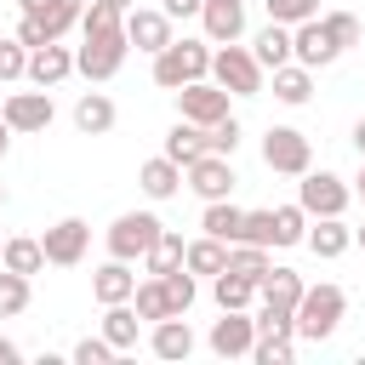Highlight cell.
<instances>
[{"label":"cell","instance_id":"cell-20","mask_svg":"<svg viewBox=\"0 0 365 365\" xmlns=\"http://www.w3.org/2000/svg\"><path fill=\"white\" fill-rule=\"evenodd\" d=\"M91 297L108 308V302H131L137 297V274H131V262L125 257H108L97 274H91Z\"/></svg>","mask_w":365,"mask_h":365},{"label":"cell","instance_id":"cell-27","mask_svg":"<svg viewBox=\"0 0 365 365\" xmlns=\"http://www.w3.org/2000/svg\"><path fill=\"white\" fill-rule=\"evenodd\" d=\"M0 268H11V274H40L46 268V245L40 240H29V234H6V245H0Z\"/></svg>","mask_w":365,"mask_h":365},{"label":"cell","instance_id":"cell-14","mask_svg":"<svg viewBox=\"0 0 365 365\" xmlns=\"http://www.w3.org/2000/svg\"><path fill=\"white\" fill-rule=\"evenodd\" d=\"M125 40L154 57V51H165L177 34H171V17H165L160 6H131V11H125Z\"/></svg>","mask_w":365,"mask_h":365},{"label":"cell","instance_id":"cell-9","mask_svg":"<svg viewBox=\"0 0 365 365\" xmlns=\"http://www.w3.org/2000/svg\"><path fill=\"white\" fill-rule=\"evenodd\" d=\"M40 245H46V262H51V268H74V262H86V251H91V222L63 217V222H51V228L40 234Z\"/></svg>","mask_w":365,"mask_h":365},{"label":"cell","instance_id":"cell-24","mask_svg":"<svg viewBox=\"0 0 365 365\" xmlns=\"http://www.w3.org/2000/svg\"><path fill=\"white\" fill-rule=\"evenodd\" d=\"M268 80H274V97H279V103H285V108H302V103H308V97H314V68H302V63H297V57H291V63H285V68H274V74H268Z\"/></svg>","mask_w":365,"mask_h":365},{"label":"cell","instance_id":"cell-16","mask_svg":"<svg viewBox=\"0 0 365 365\" xmlns=\"http://www.w3.org/2000/svg\"><path fill=\"white\" fill-rule=\"evenodd\" d=\"M68 74H74V51H68L63 40H46V46L29 51V74H23V80H34V86L51 91V86H63Z\"/></svg>","mask_w":365,"mask_h":365},{"label":"cell","instance_id":"cell-36","mask_svg":"<svg viewBox=\"0 0 365 365\" xmlns=\"http://www.w3.org/2000/svg\"><path fill=\"white\" fill-rule=\"evenodd\" d=\"M29 302H34V291H29V274H11V268H0V319H17Z\"/></svg>","mask_w":365,"mask_h":365},{"label":"cell","instance_id":"cell-30","mask_svg":"<svg viewBox=\"0 0 365 365\" xmlns=\"http://www.w3.org/2000/svg\"><path fill=\"white\" fill-rule=\"evenodd\" d=\"M182 262H188V274H205V279H217V274L228 268V245H222V240H211V234H200V240H188Z\"/></svg>","mask_w":365,"mask_h":365},{"label":"cell","instance_id":"cell-2","mask_svg":"<svg viewBox=\"0 0 365 365\" xmlns=\"http://www.w3.org/2000/svg\"><path fill=\"white\" fill-rule=\"evenodd\" d=\"M342 314H348V291L331 285V279H319V285H308L302 302H297V336H302V342H325V336H336Z\"/></svg>","mask_w":365,"mask_h":365},{"label":"cell","instance_id":"cell-48","mask_svg":"<svg viewBox=\"0 0 365 365\" xmlns=\"http://www.w3.org/2000/svg\"><path fill=\"white\" fill-rule=\"evenodd\" d=\"M97 6H108V11H120V17H125V11L137 6V0H97Z\"/></svg>","mask_w":365,"mask_h":365},{"label":"cell","instance_id":"cell-42","mask_svg":"<svg viewBox=\"0 0 365 365\" xmlns=\"http://www.w3.org/2000/svg\"><path fill=\"white\" fill-rule=\"evenodd\" d=\"M325 29H331V40L348 51V46H359V17L354 11H325Z\"/></svg>","mask_w":365,"mask_h":365},{"label":"cell","instance_id":"cell-29","mask_svg":"<svg viewBox=\"0 0 365 365\" xmlns=\"http://www.w3.org/2000/svg\"><path fill=\"white\" fill-rule=\"evenodd\" d=\"M251 51H257V63H262L268 74H274V68H285V63H291V29H285V23H268V29H257Z\"/></svg>","mask_w":365,"mask_h":365},{"label":"cell","instance_id":"cell-53","mask_svg":"<svg viewBox=\"0 0 365 365\" xmlns=\"http://www.w3.org/2000/svg\"><path fill=\"white\" fill-rule=\"evenodd\" d=\"M0 205H6V188H0Z\"/></svg>","mask_w":365,"mask_h":365},{"label":"cell","instance_id":"cell-23","mask_svg":"<svg viewBox=\"0 0 365 365\" xmlns=\"http://www.w3.org/2000/svg\"><path fill=\"white\" fill-rule=\"evenodd\" d=\"M314 257H325V262H336L348 245H354V228L342 222V217H314V228H308V240H302Z\"/></svg>","mask_w":365,"mask_h":365},{"label":"cell","instance_id":"cell-50","mask_svg":"<svg viewBox=\"0 0 365 365\" xmlns=\"http://www.w3.org/2000/svg\"><path fill=\"white\" fill-rule=\"evenodd\" d=\"M354 200L365 205V160H359V177H354Z\"/></svg>","mask_w":365,"mask_h":365},{"label":"cell","instance_id":"cell-32","mask_svg":"<svg viewBox=\"0 0 365 365\" xmlns=\"http://www.w3.org/2000/svg\"><path fill=\"white\" fill-rule=\"evenodd\" d=\"M182 251H188V240H182L177 228H165V234L154 240V251L143 257V274H171V268H182Z\"/></svg>","mask_w":365,"mask_h":365},{"label":"cell","instance_id":"cell-40","mask_svg":"<svg viewBox=\"0 0 365 365\" xmlns=\"http://www.w3.org/2000/svg\"><path fill=\"white\" fill-rule=\"evenodd\" d=\"M291 354H297V336H257V348H251L257 365H291Z\"/></svg>","mask_w":365,"mask_h":365},{"label":"cell","instance_id":"cell-17","mask_svg":"<svg viewBox=\"0 0 365 365\" xmlns=\"http://www.w3.org/2000/svg\"><path fill=\"white\" fill-rule=\"evenodd\" d=\"M148 348H154V359H165V365H182V359L194 354V331H188V319H182V314H165V319H154V331H148Z\"/></svg>","mask_w":365,"mask_h":365},{"label":"cell","instance_id":"cell-5","mask_svg":"<svg viewBox=\"0 0 365 365\" xmlns=\"http://www.w3.org/2000/svg\"><path fill=\"white\" fill-rule=\"evenodd\" d=\"M165 234V222L154 217V211H120L114 222H108V234H103V245H108V257H125V262H143L148 251H154V240Z\"/></svg>","mask_w":365,"mask_h":365},{"label":"cell","instance_id":"cell-18","mask_svg":"<svg viewBox=\"0 0 365 365\" xmlns=\"http://www.w3.org/2000/svg\"><path fill=\"white\" fill-rule=\"evenodd\" d=\"M200 23H205V40L211 46L245 40V0H205L200 6Z\"/></svg>","mask_w":365,"mask_h":365},{"label":"cell","instance_id":"cell-43","mask_svg":"<svg viewBox=\"0 0 365 365\" xmlns=\"http://www.w3.org/2000/svg\"><path fill=\"white\" fill-rule=\"evenodd\" d=\"M240 240H251V245H268L274 251V211H245V234Z\"/></svg>","mask_w":365,"mask_h":365},{"label":"cell","instance_id":"cell-37","mask_svg":"<svg viewBox=\"0 0 365 365\" xmlns=\"http://www.w3.org/2000/svg\"><path fill=\"white\" fill-rule=\"evenodd\" d=\"M262 11H268V23H285V29H297V23L319 17V0H262Z\"/></svg>","mask_w":365,"mask_h":365},{"label":"cell","instance_id":"cell-39","mask_svg":"<svg viewBox=\"0 0 365 365\" xmlns=\"http://www.w3.org/2000/svg\"><path fill=\"white\" fill-rule=\"evenodd\" d=\"M160 279H165V297H171V308H177V314H188V308H194V297H200V291H194V274H188V262H182V268H171V274H160Z\"/></svg>","mask_w":365,"mask_h":365},{"label":"cell","instance_id":"cell-11","mask_svg":"<svg viewBox=\"0 0 365 365\" xmlns=\"http://www.w3.org/2000/svg\"><path fill=\"white\" fill-rule=\"evenodd\" d=\"M234 182V154H200L194 165H182V188H194L200 200H228Z\"/></svg>","mask_w":365,"mask_h":365},{"label":"cell","instance_id":"cell-51","mask_svg":"<svg viewBox=\"0 0 365 365\" xmlns=\"http://www.w3.org/2000/svg\"><path fill=\"white\" fill-rule=\"evenodd\" d=\"M354 148H359V160H365V120L354 125Z\"/></svg>","mask_w":365,"mask_h":365},{"label":"cell","instance_id":"cell-25","mask_svg":"<svg viewBox=\"0 0 365 365\" xmlns=\"http://www.w3.org/2000/svg\"><path fill=\"white\" fill-rule=\"evenodd\" d=\"M114 120H120V108H114V97H103V91H86V97L74 103V125H80L86 137L114 131Z\"/></svg>","mask_w":365,"mask_h":365},{"label":"cell","instance_id":"cell-47","mask_svg":"<svg viewBox=\"0 0 365 365\" xmlns=\"http://www.w3.org/2000/svg\"><path fill=\"white\" fill-rule=\"evenodd\" d=\"M17 359H23V348H17L11 336H0V365H17Z\"/></svg>","mask_w":365,"mask_h":365},{"label":"cell","instance_id":"cell-33","mask_svg":"<svg viewBox=\"0 0 365 365\" xmlns=\"http://www.w3.org/2000/svg\"><path fill=\"white\" fill-rule=\"evenodd\" d=\"M131 308L154 325V319H165V314H177L171 308V297H165V279L160 274H148V279H137V297H131Z\"/></svg>","mask_w":365,"mask_h":365},{"label":"cell","instance_id":"cell-1","mask_svg":"<svg viewBox=\"0 0 365 365\" xmlns=\"http://www.w3.org/2000/svg\"><path fill=\"white\" fill-rule=\"evenodd\" d=\"M131 40H125V23H80V46H74V74L86 80H114L120 63H125Z\"/></svg>","mask_w":365,"mask_h":365},{"label":"cell","instance_id":"cell-6","mask_svg":"<svg viewBox=\"0 0 365 365\" xmlns=\"http://www.w3.org/2000/svg\"><path fill=\"white\" fill-rule=\"evenodd\" d=\"M262 165L279 171V177H302L314 165V143L297 131V125H268L262 131Z\"/></svg>","mask_w":365,"mask_h":365},{"label":"cell","instance_id":"cell-54","mask_svg":"<svg viewBox=\"0 0 365 365\" xmlns=\"http://www.w3.org/2000/svg\"><path fill=\"white\" fill-rule=\"evenodd\" d=\"M0 245H6V234H0Z\"/></svg>","mask_w":365,"mask_h":365},{"label":"cell","instance_id":"cell-3","mask_svg":"<svg viewBox=\"0 0 365 365\" xmlns=\"http://www.w3.org/2000/svg\"><path fill=\"white\" fill-rule=\"evenodd\" d=\"M211 80H217L222 91H234V97H262L268 68L257 63V51H251V46L228 40V46H217V51H211Z\"/></svg>","mask_w":365,"mask_h":365},{"label":"cell","instance_id":"cell-46","mask_svg":"<svg viewBox=\"0 0 365 365\" xmlns=\"http://www.w3.org/2000/svg\"><path fill=\"white\" fill-rule=\"evenodd\" d=\"M17 40L34 51V46H46V29H40V23H29V17H17Z\"/></svg>","mask_w":365,"mask_h":365},{"label":"cell","instance_id":"cell-15","mask_svg":"<svg viewBox=\"0 0 365 365\" xmlns=\"http://www.w3.org/2000/svg\"><path fill=\"white\" fill-rule=\"evenodd\" d=\"M17 6H23L29 23L46 29V40H63V34L80 29V17H86V0H17Z\"/></svg>","mask_w":365,"mask_h":365},{"label":"cell","instance_id":"cell-31","mask_svg":"<svg viewBox=\"0 0 365 365\" xmlns=\"http://www.w3.org/2000/svg\"><path fill=\"white\" fill-rule=\"evenodd\" d=\"M211 297H217V308H251V302H257V279L222 268V274L211 279Z\"/></svg>","mask_w":365,"mask_h":365},{"label":"cell","instance_id":"cell-45","mask_svg":"<svg viewBox=\"0 0 365 365\" xmlns=\"http://www.w3.org/2000/svg\"><path fill=\"white\" fill-rule=\"evenodd\" d=\"M200 6H205V0H160V11H165L171 23H177V17H200Z\"/></svg>","mask_w":365,"mask_h":365},{"label":"cell","instance_id":"cell-7","mask_svg":"<svg viewBox=\"0 0 365 365\" xmlns=\"http://www.w3.org/2000/svg\"><path fill=\"white\" fill-rule=\"evenodd\" d=\"M348 200H354V188L336 177V171H302L297 177V205L308 211V217H342L348 211Z\"/></svg>","mask_w":365,"mask_h":365},{"label":"cell","instance_id":"cell-12","mask_svg":"<svg viewBox=\"0 0 365 365\" xmlns=\"http://www.w3.org/2000/svg\"><path fill=\"white\" fill-rule=\"evenodd\" d=\"M291 57H297L302 68H331V63L342 57V46L331 40L325 17H308V23H297V29H291Z\"/></svg>","mask_w":365,"mask_h":365},{"label":"cell","instance_id":"cell-19","mask_svg":"<svg viewBox=\"0 0 365 365\" xmlns=\"http://www.w3.org/2000/svg\"><path fill=\"white\" fill-rule=\"evenodd\" d=\"M302 274L297 268H268L262 279H257V302L262 308H279V314H297V302H302Z\"/></svg>","mask_w":365,"mask_h":365},{"label":"cell","instance_id":"cell-41","mask_svg":"<svg viewBox=\"0 0 365 365\" xmlns=\"http://www.w3.org/2000/svg\"><path fill=\"white\" fill-rule=\"evenodd\" d=\"M29 74V46L11 34V40H0V80H23Z\"/></svg>","mask_w":365,"mask_h":365},{"label":"cell","instance_id":"cell-21","mask_svg":"<svg viewBox=\"0 0 365 365\" xmlns=\"http://www.w3.org/2000/svg\"><path fill=\"white\" fill-rule=\"evenodd\" d=\"M160 154H171L177 165H194L200 154H211V125H194V120L177 114V125L165 131V148H160Z\"/></svg>","mask_w":365,"mask_h":365},{"label":"cell","instance_id":"cell-4","mask_svg":"<svg viewBox=\"0 0 365 365\" xmlns=\"http://www.w3.org/2000/svg\"><path fill=\"white\" fill-rule=\"evenodd\" d=\"M211 74V40H171L165 51H154V86L182 91L188 80Z\"/></svg>","mask_w":365,"mask_h":365},{"label":"cell","instance_id":"cell-13","mask_svg":"<svg viewBox=\"0 0 365 365\" xmlns=\"http://www.w3.org/2000/svg\"><path fill=\"white\" fill-rule=\"evenodd\" d=\"M0 114H6V125L11 131H46L51 120H57V108H51V91L46 86H34V91H11L6 103H0Z\"/></svg>","mask_w":365,"mask_h":365},{"label":"cell","instance_id":"cell-28","mask_svg":"<svg viewBox=\"0 0 365 365\" xmlns=\"http://www.w3.org/2000/svg\"><path fill=\"white\" fill-rule=\"evenodd\" d=\"M137 325H143V314H137L131 302H108V308H103V325H97V331H103V336H108V342H114L120 354H131V348H137Z\"/></svg>","mask_w":365,"mask_h":365},{"label":"cell","instance_id":"cell-8","mask_svg":"<svg viewBox=\"0 0 365 365\" xmlns=\"http://www.w3.org/2000/svg\"><path fill=\"white\" fill-rule=\"evenodd\" d=\"M205 348H211L217 359H251V348H257V314H245V308H222V319L211 325Z\"/></svg>","mask_w":365,"mask_h":365},{"label":"cell","instance_id":"cell-22","mask_svg":"<svg viewBox=\"0 0 365 365\" xmlns=\"http://www.w3.org/2000/svg\"><path fill=\"white\" fill-rule=\"evenodd\" d=\"M137 188H143L148 200H171V194L182 188V165H177L171 154H154V160L137 165Z\"/></svg>","mask_w":365,"mask_h":365},{"label":"cell","instance_id":"cell-26","mask_svg":"<svg viewBox=\"0 0 365 365\" xmlns=\"http://www.w3.org/2000/svg\"><path fill=\"white\" fill-rule=\"evenodd\" d=\"M200 228H205L211 240L234 245V240L245 234V211H240V205H228V200H205V211H200Z\"/></svg>","mask_w":365,"mask_h":365},{"label":"cell","instance_id":"cell-49","mask_svg":"<svg viewBox=\"0 0 365 365\" xmlns=\"http://www.w3.org/2000/svg\"><path fill=\"white\" fill-rule=\"evenodd\" d=\"M6 148H11V125H6V114H0V160H6Z\"/></svg>","mask_w":365,"mask_h":365},{"label":"cell","instance_id":"cell-38","mask_svg":"<svg viewBox=\"0 0 365 365\" xmlns=\"http://www.w3.org/2000/svg\"><path fill=\"white\" fill-rule=\"evenodd\" d=\"M68 359H74V365H114V359H120V348H114V342L97 331V336H80Z\"/></svg>","mask_w":365,"mask_h":365},{"label":"cell","instance_id":"cell-35","mask_svg":"<svg viewBox=\"0 0 365 365\" xmlns=\"http://www.w3.org/2000/svg\"><path fill=\"white\" fill-rule=\"evenodd\" d=\"M228 268H234V274H245V279H262V274L274 268V257H268V245L234 240V245H228Z\"/></svg>","mask_w":365,"mask_h":365},{"label":"cell","instance_id":"cell-52","mask_svg":"<svg viewBox=\"0 0 365 365\" xmlns=\"http://www.w3.org/2000/svg\"><path fill=\"white\" fill-rule=\"evenodd\" d=\"M354 245H359V251H365V222H359V228H354Z\"/></svg>","mask_w":365,"mask_h":365},{"label":"cell","instance_id":"cell-44","mask_svg":"<svg viewBox=\"0 0 365 365\" xmlns=\"http://www.w3.org/2000/svg\"><path fill=\"white\" fill-rule=\"evenodd\" d=\"M234 148H240V120L222 114V120L211 125V154H234Z\"/></svg>","mask_w":365,"mask_h":365},{"label":"cell","instance_id":"cell-10","mask_svg":"<svg viewBox=\"0 0 365 365\" xmlns=\"http://www.w3.org/2000/svg\"><path fill=\"white\" fill-rule=\"evenodd\" d=\"M228 97H234V91H222V86L205 74V80H188V86L177 91V114L194 120V125H217V120L228 114Z\"/></svg>","mask_w":365,"mask_h":365},{"label":"cell","instance_id":"cell-34","mask_svg":"<svg viewBox=\"0 0 365 365\" xmlns=\"http://www.w3.org/2000/svg\"><path fill=\"white\" fill-rule=\"evenodd\" d=\"M308 222H314V217H308L302 205H274V245H279V251H285V245H302V240H308Z\"/></svg>","mask_w":365,"mask_h":365}]
</instances>
